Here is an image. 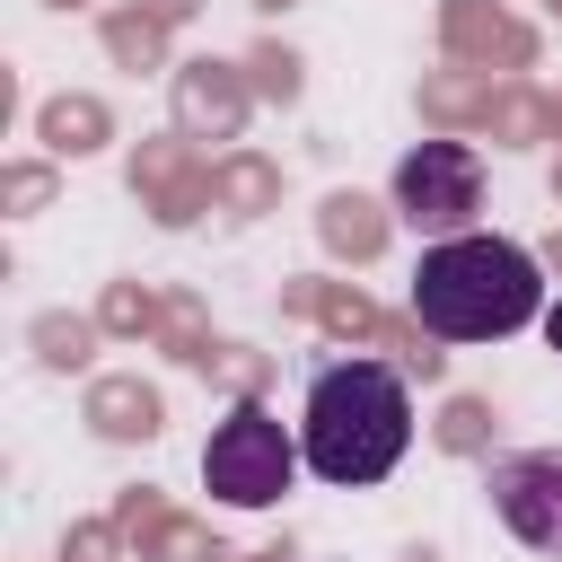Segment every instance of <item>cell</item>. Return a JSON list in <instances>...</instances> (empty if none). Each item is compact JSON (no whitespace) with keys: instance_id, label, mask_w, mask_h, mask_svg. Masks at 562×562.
Masks as SVG:
<instances>
[{"instance_id":"obj_3","label":"cell","mask_w":562,"mask_h":562,"mask_svg":"<svg viewBox=\"0 0 562 562\" xmlns=\"http://www.w3.org/2000/svg\"><path fill=\"white\" fill-rule=\"evenodd\" d=\"M299 465H307L299 439H290L281 413L255 404V395L228 404V413L211 422V439H202V483H211V501H228V509H272Z\"/></svg>"},{"instance_id":"obj_5","label":"cell","mask_w":562,"mask_h":562,"mask_svg":"<svg viewBox=\"0 0 562 562\" xmlns=\"http://www.w3.org/2000/svg\"><path fill=\"white\" fill-rule=\"evenodd\" d=\"M483 492H492V518L527 553L562 562V448H509V457H492Z\"/></svg>"},{"instance_id":"obj_4","label":"cell","mask_w":562,"mask_h":562,"mask_svg":"<svg viewBox=\"0 0 562 562\" xmlns=\"http://www.w3.org/2000/svg\"><path fill=\"white\" fill-rule=\"evenodd\" d=\"M395 220L413 237H465L474 211H483V158L465 140H413L395 158Z\"/></svg>"},{"instance_id":"obj_6","label":"cell","mask_w":562,"mask_h":562,"mask_svg":"<svg viewBox=\"0 0 562 562\" xmlns=\"http://www.w3.org/2000/svg\"><path fill=\"white\" fill-rule=\"evenodd\" d=\"M544 325H553V342H562V307H544Z\"/></svg>"},{"instance_id":"obj_2","label":"cell","mask_w":562,"mask_h":562,"mask_svg":"<svg viewBox=\"0 0 562 562\" xmlns=\"http://www.w3.org/2000/svg\"><path fill=\"white\" fill-rule=\"evenodd\" d=\"M413 316L439 342H501L544 316V272L518 237H492V228L430 237L413 263Z\"/></svg>"},{"instance_id":"obj_1","label":"cell","mask_w":562,"mask_h":562,"mask_svg":"<svg viewBox=\"0 0 562 562\" xmlns=\"http://www.w3.org/2000/svg\"><path fill=\"white\" fill-rule=\"evenodd\" d=\"M413 448V386L386 369V360H325L307 378V404H299V457L316 483L334 492H360V483H386Z\"/></svg>"}]
</instances>
